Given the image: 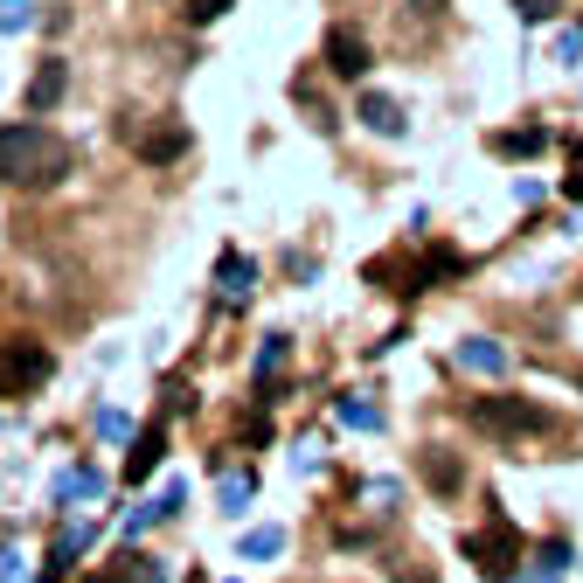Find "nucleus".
I'll return each instance as SVG.
<instances>
[{
  "label": "nucleus",
  "instance_id": "nucleus-1",
  "mask_svg": "<svg viewBox=\"0 0 583 583\" xmlns=\"http://www.w3.org/2000/svg\"><path fill=\"white\" fill-rule=\"evenodd\" d=\"M77 167V146H70L63 133H49V125H0V181H14V187H56Z\"/></svg>",
  "mask_w": 583,
  "mask_h": 583
},
{
  "label": "nucleus",
  "instance_id": "nucleus-2",
  "mask_svg": "<svg viewBox=\"0 0 583 583\" xmlns=\"http://www.w3.org/2000/svg\"><path fill=\"white\" fill-rule=\"evenodd\" d=\"M465 556H473V570H479L486 583H514V576H521V529L500 514L494 529L465 535Z\"/></svg>",
  "mask_w": 583,
  "mask_h": 583
},
{
  "label": "nucleus",
  "instance_id": "nucleus-3",
  "mask_svg": "<svg viewBox=\"0 0 583 583\" xmlns=\"http://www.w3.org/2000/svg\"><path fill=\"white\" fill-rule=\"evenodd\" d=\"M473 424L479 430H500V438H535L549 417H542V403H521V397H479L473 403Z\"/></svg>",
  "mask_w": 583,
  "mask_h": 583
},
{
  "label": "nucleus",
  "instance_id": "nucleus-4",
  "mask_svg": "<svg viewBox=\"0 0 583 583\" xmlns=\"http://www.w3.org/2000/svg\"><path fill=\"white\" fill-rule=\"evenodd\" d=\"M251 292H257V265L243 251H222V265H216V299L222 306H251Z\"/></svg>",
  "mask_w": 583,
  "mask_h": 583
},
{
  "label": "nucleus",
  "instance_id": "nucleus-5",
  "mask_svg": "<svg viewBox=\"0 0 583 583\" xmlns=\"http://www.w3.org/2000/svg\"><path fill=\"white\" fill-rule=\"evenodd\" d=\"M42 375H49V354L42 348H8V354H0V397L22 389V382H42Z\"/></svg>",
  "mask_w": 583,
  "mask_h": 583
},
{
  "label": "nucleus",
  "instance_id": "nucleus-6",
  "mask_svg": "<svg viewBox=\"0 0 583 583\" xmlns=\"http://www.w3.org/2000/svg\"><path fill=\"white\" fill-rule=\"evenodd\" d=\"M327 70H333V77H362V70H368V42L354 28H333L327 35Z\"/></svg>",
  "mask_w": 583,
  "mask_h": 583
},
{
  "label": "nucleus",
  "instance_id": "nucleus-7",
  "mask_svg": "<svg viewBox=\"0 0 583 583\" xmlns=\"http://www.w3.org/2000/svg\"><path fill=\"white\" fill-rule=\"evenodd\" d=\"M451 362L473 368V375H507V348H500V341H486V333H473V341L451 348Z\"/></svg>",
  "mask_w": 583,
  "mask_h": 583
},
{
  "label": "nucleus",
  "instance_id": "nucleus-8",
  "mask_svg": "<svg viewBox=\"0 0 583 583\" xmlns=\"http://www.w3.org/2000/svg\"><path fill=\"white\" fill-rule=\"evenodd\" d=\"M362 125H368V133H382V139H403V105L382 98V90H368V98H362Z\"/></svg>",
  "mask_w": 583,
  "mask_h": 583
},
{
  "label": "nucleus",
  "instance_id": "nucleus-9",
  "mask_svg": "<svg viewBox=\"0 0 583 583\" xmlns=\"http://www.w3.org/2000/svg\"><path fill=\"white\" fill-rule=\"evenodd\" d=\"M562 570H570V542L549 535V542H542V556H535V570L514 576V583H562Z\"/></svg>",
  "mask_w": 583,
  "mask_h": 583
},
{
  "label": "nucleus",
  "instance_id": "nucleus-10",
  "mask_svg": "<svg viewBox=\"0 0 583 583\" xmlns=\"http://www.w3.org/2000/svg\"><path fill=\"white\" fill-rule=\"evenodd\" d=\"M160 451H167V430H160V424H146V430H139V445L125 451V473H133V479H146V473L160 465Z\"/></svg>",
  "mask_w": 583,
  "mask_h": 583
},
{
  "label": "nucleus",
  "instance_id": "nucleus-11",
  "mask_svg": "<svg viewBox=\"0 0 583 583\" xmlns=\"http://www.w3.org/2000/svg\"><path fill=\"white\" fill-rule=\"evenodd\" d=\"M98 494H105V473H90V465H70L56 479V500H98Z\"/></svg>",
  "mask_w": 583,
  "mask_h": 583
},
{
  "label": "nucleus",
  "instance_id": "nucleus-12",
  "mask_svg": "<svg viewBox=\"0 0 583 583\" xmlns=\"http://www.w3.org/2000/svg\"><path fill=\"white\" fill-rule=\"evenodd\" d=\"M125 139H133L146 160H174L181 146H187V139H181V125H167V133H133V125H125Z\"/></svg>",
  "mask_w": 583,
  "mask_h": 583
},
{
  "label": "nucleus",
  "instance_id": "nucleus-13",
  "mask_svg": "<svg viewBox=\"0 0 583 583\" xmlns=\"http://www.w3.org/2000/svg\"><path fill=\"white\" fill-rule=\"evenodd\" d=\"M424 479L438 486V494H459L465 473H459V459H451V451H424Z\"/></svg>",
  "mask_w": 583,
  "mask_h": 583
},
{
  "label": "nucleus",
  "instance_id": "nucleus-14",
  "mask_svg": "<svg viewBox=\"0 0 583 583\" xmlns=\"http://www.w3.org/2000/svg\"><path fill=\"white\" fill-rule=\"evenodd\" d=\"M542 146H549V133H542V125H521V133H500V139H494V154L521 160V154H542Z\"/></svg>",
  "mask_w": 583,
  "mask_h": 583
},
{
  "label": "nucleus",
  "instance_id": "nucleus-15",
  "mask_svg": "<svg viewBox=\"0 0 583 583\" xmlns=\"http://www.w3.org/2000/svg\"><path fill=\"white\" fill-rule=\"evenodd\" d=\"M251 494H257V479H251V473H222V486H216L222 514H243V507H251Z\"/></svg>",
  "mask_w": 583,
  "mask_h": 583
},
{
  "label": "nucleus",
  "instance_id": "nucleus-16",
  "mask_svg": "<svg viewBox=\"0 0 583 583\" xmlns=\"http://www.w3.org/2000/svg\"><path fill=\"white\" fill-rule=\"evenodd\" d=\"M333 417H341V424H354V430H382V410H375V403H362V397H341V403H333Z\"/></svg>",
  "mask_w": 583,
  "mask_h": 583
},
{
  "label": "nucleus",
  "instance_id": "nucleus-17",
  "mask_svg": "<svg viewBox=\"0 0 583 583\" xmlns=\"http://www.w3.org/2000/svg\"><path fill=\"white\" fill-rule=\"evenodd\" d=\"M286 354H292L286 333H265V348H257V382H265V389H271V375L286 368Z\"/></svg>",
  "mask_w": 583,
  "mask_h": 583
},
{
  "label": "nucleus",
  "instance_id": "nucleus-18",
  "mask_svg": "<svg viewBox=\"0 0 583 583\" xmlns=\"http://www.w3.org/2000/svg\"><path fill=\"white\" fill-rule=\"evenodd\" d=\"M278 549H286V529H251V535H243V556H251V562H271Z\"/></svg>",
  "mask_w": 583,
  "mask_h": 583
},
{
  "label": "nucleus",
  "instance_id": "nucleus-19",
  "mask_svg": "<svg viewBox=\"0 0 583 583\" xmlns=\"http://www.w3.org/2000/svg\"><path fill=\"white\" fill-rule=\"evenodd\" d=\"M35 28V0H0V35H28Z\"/></svg>",
  "mask_w": 583,
  "mask_h": 583
},
{
  "label": "nucleus",
  "instance_id": "nucleus-20",
  "mask_svg": "<svg viewBox=\"0 0 583 583\" xmlns=\"http://www.w3.org/2000/svg\"><path fill=\"white\" fill-rule=\"evenodd\" d=\"M56 90H63V63H42V77H35L28 105H35V111H49V105H56Z\"/></svg>",
  "mask_w": 583,
  "mask_h": 583
},
{
  "label": "nucleus",
  "instance_id": "nucleus-21",
  "mask_svg": "<svg viewBox=\"0 0 583 583\" xmlns=\"http://www.w3.org/2000/svg\"><path fill=\"white\" fill-rule=\"evenodd\" d=\"M181 500H187V479H167V486H160V500H146V507H154V521H174V514H181Z\"/></svg>",
  "mask_w": 583,
  "mask_h": 583
},
{
  "label": "nucleus",
  "instance_id": "nucleus-22",
  "mask_svg": "<svg viewBox=\"0 0 583 583\" xmlns=\"http://www.w3.org/2000/svg\"><path fill=\"white\" fill-rule=\"evenodd\" d=\"M98 438L105 445H125V438H133V417H125V410H98Z\"/></svg>",
  "mask_w": 583,
  "mask_h": 583
},
{
  "label": "nucleus",
  "instance_id": "nucleus-23",
  "mask_svg": "<svg viewBox=\"0 0 583 583\" xmlns=\"http://www.w3.org/2000/svg\"><path fill=\"white\" fill-rule=\"evenodd\" d=\"M556 63H583V35H576V28L556 35Z\"/></svg>",
  "mask_w": 583,
  "mask_h": 583
},
{
  "label": "nucleus",
  "instance_id": "nucleus-24",
  "mask_svg": "<svg viewBox=\"0 0 583 583\" xmlns=\"http://www.w3.org/2000/svg\"><path fill=\"white\" fill-rule=\"evenodd\" d=\"M222 8H230V0H187V22H195V28H202V22H216V14H222Z\"/></svg>",
  "mask_w": 583,
  "mask_h": 583
}]
</instances>
